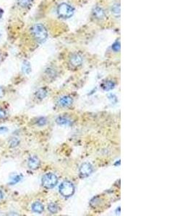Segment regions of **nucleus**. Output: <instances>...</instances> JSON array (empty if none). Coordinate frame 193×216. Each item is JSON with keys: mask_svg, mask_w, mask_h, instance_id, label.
Returning <instances> with one entry per match:
<instances>
[{"mask_svg": "<svg viewBox=\"0 0 193 216\" xmlns=\"http://www.w3.org/2000/svg\"><path fill=\"white\" fill-rule=\"evenodd\" d=\"M31 34L38 43H43L48 38V31L45 26L41 23L36 24L31 27Z\"/></svg>", "mask_w": 193, "mask_h": 216, "instance_id": "nucleus-1", "label": "nucleus"}, {"mask_svg": "<svg viewBox=\"0 0 193 216\" xmlns=\"http://www.w3.org/2000/svg\"><path fill=\"white\" fill-rule=\"evenodd\" d=\"M42 185L46 189H52L54 187L58 182V177L53 173H47L42 177Z\"/></svg>", "mask_w": 193, "mask_h": 216, "instance_id": "nucleus-2", "label": "nucleus"}, {"mask_svg": "<svg viewBox=\"0 0 193 216\" xmlns=\"http://www.w3.org/2000/svg\"><path fill=\"white\" fill-rule=\"evenodd\" d=\"M75 9L71 5L67 3H62L58 6L57 13L60 17L64 19L71 17L74 15Z\"/></svg>", "mask_w": 193, "mask_h": 216, "instance_id": "nucleus-3", "label": "nucleus"}, {"mask_svg": "<svg viewBox=\"0 0 193 216\" xmlns=\"http://www.w3.org/2000/svg\"><path fill=\"white\" fill-rule=\"evenodd\" d=\"M59 193L65 197H69L75 192V187L69 181H65L60 185L59 188Z\"/></svg>", "mask_w": 193, "mask_h": 216, "instance_id": "nucleus-4", "label": "nucleus"}, {"mask_svg": "<svg viewBox=\"0 0 193 216\" xmlns=\"http://www.w3.org/2000/svg\"><path fill=\"white\" fill-rule=\"evenodd\" d=\"M93 170V166L90 163H84L82 164L81 167H80V170H79L80 177L82 178L89 177L92 174Z\"/></svg>", "mask_w": 193, "mask_h": 216, "instance_id": "nucleus-5", "label": "nucleus"}, {"mask_svg": "<svg viewBox=\"0 0 193 216\" xmlns=\"http://www.w3.org/2000/svg\"><path fill=\"white\" fill-rule=\"evenodd\" d=\"M41 161L36 156H30L28 161V166L30 169H37L40 167Z\"/></svg>", "mask_w": 193, "mask_h": 216, "instance_id": "nucleus-6", "label": "nucleus"}, {"mask_svg": "<svg viewBox=\"0 0 193 216\" xmlns=\"http://www.w3.org/2000/svg\"><path fill=\"white\" fill-rule=\"evenodd\" d=\"M73 99L71 97L69 96H64L59 98L58 100L57 104L60 107H69L73 104Z\"/></svg>", "mask_w": 193, "mask_h": 216, "instance_id": "nucleus-7", "label": "nucleus"}, {"mask_svg": "<svg viewBox=\"0 0 193 216\" xmlns=\"http://www.w3.org/2000/svg\"><path fill=\"white\" fill-rule=\"evenodd\" d=\"M69 62L73 66L77 67V66H80L82 64L83 59H82L81 56L78 54H73L70 59H69Z\"/></svg>", "mask_w": 193, "mask_h": 216, "instance_id": "nucleus-8", "label": "nucleus"}, {"mask_svg": "<svg viewBox=\"0 0 193 216\" xmlns=\"http://www.w3.org/2000/svg\"><path fill=\"white\" fill-rule=\"evenodd\" d=\"M93 14L94 17L96 19H98V20H102V19L105 18V17H106L105 11L104 10V9L102 7H95L94 8Z\"/></svg>", "mask_w": 193, "mask_h": 216, "instance_id": "nucleus-9", "label": "nucleus"}, {"mask_svg": "<svg viewBox=\"0 0 193 216\" xmlns=\"http://www.w3.org/2000/svg\"><path fill=\"white\" fill-rule=\"evenodd\" d=\"M31 208L33 213H38V214H41L44 210V205H43V204L41 202H35V203L32 205Z\"/></svg>", "mask_w": 193, "mask_h": 216, "instance_id": "nucleus-10", "label": "nucleus"}, {"mask_svg": "<svg viewBox=\"0 0 193 216\" xmlns=\"http://www.w3.org/2000/svg\"><path fill=\"white\" fill-rule=\"evenodd\" d=\"M47 94H48V91L46 88H41L36 92L35 94V96L37 99H43L47 96Z\"/></svg>", "mask_w": 193, "mask_h": 216, "instance_id": "nucleus-11", "label": "nucleus"}, {"mask_svg": "<svg viewBox=\"0 0 193 216\" xmlns=\"http://www.w3.org/2000/svg\"><path fill=\"white\" fill-rule=\"evenodd\" d=\"M115 84L114 81H104L102 84H101V87L103 88V89L105 90V91H109V90H112V89L114 88Z\"/></svg>", "mask_w": 193, "mask_h": 216, "instance_id": "nucleus-12", "label": "nucleus"}, {"mask_svg": "<svg viewBox=\"0 0 193 216\" xmlns=\"http://www.w3.org/2000/svg\"><path fill=\"white\" fill-rule=\"evenodd\" d=\"M56 122L59 125H69L71 123V121L65 117H59L56 120Z\"/></svg>", "mask_w": 193, "mask_h": 216, "instance_id": "nucleus-13", "label": "nucleus"}, {"mask_svg": "<svg viewBox=\"0 0 193 216\" xmlns=\"http://www.w3.org/2000/svg\"><path fill=\"white\" fill-rule=\"evenodd\" d=\"M23 71L24 72L25 74H30V71H31V67H30V64L28 61H26L23 62Z\"/></svg>", "mask_w": 193, "mask_h": 216, "instance_id": "nucleus-14", "label": "nucleus"}, {"mask_svg": "<svg viewBox=\"0 0 193 216\" xmlns=\"http://www.w3.org/2000/svg\"><path fill=\"white\" fill-rule=\"evenodd\" d=\"M48 210L52 214H55L58 212V206L56 205V204L54 203H51L48 204Z\"/></svg>", "mask_w": 193, "mask_h": 216, "instance_id": "nucleus-15", "label": "nucleus"}, {"mask_svg": "<svg viewBox=\"0 0 193 216\" xmlns=\"http://www.w3.org/2000/svg\"><path fill=\"white\" fill-rule=\"evenodd\" d=\"M112 12L115 16H119L120 15V6L119 4H114L112 7Z\"/></svg>", "mask_w": 193, "mask_h": 216, "instance_id": "nucleus-16", "label": "nucleus"}, {"mask_svg": "<svg viewBox=\"0 0 193 216\" xmlns=\"http://www.w3.org/2000/svg\"><path fill=\"white\" fill-rule=\"evenodd\" d=\"M31 2L32 0H18V5L23 8L28 7L31 5Z\"/></svg>", "mask_w": 193, "mask_h": 216, "instance_id": "nucleus-17", "label": "nucleus"}, {"mask_svg": "<svg viewBox=\"0 0 193 216\" xmlns=\"http://www.w3.org/2000/svg\"><path fill=\"white\" fill-rule=\"evenodd\" d=\"M20 143V140L17 138H12V139L9 141V147L10 148H15L17 146H18Z\"/></svg>", "mask_w": 193, "mask_h": 216, "instance_id": "nucleus-18", "label": "nucleus"}, {"mask_svg": "<svg viewBox=\"0 0 193 216\" xmlns=\"http://www.w3.org/2000/svg\"><path fill=\"white\" fill-rule=\"evenodd\" d=\"M112 50L115 52H119L120 51V42L119 41H116L112 45Z\"/></svg>", "mask_w": 193, "mask_h": 216, "instance_id": "nucleus-19", "label": "nucleus"}, {"mask_svg": "<svg viewBox=\"0 0 193 216\" xmlns=\"http://www.w3.org/2000/svg\"><path fill=\"white\" fill-rule=\"evenodd\" d=\"M46 122H47V120L45 117H40V118L37 120L36 123L38 125L43 126V125H46Z\"/></svg>", "mask_w": 193, "mask_h": 216, "instance_id": "nucleus-20", "label": "nucleus"}, {"mask_svg": "<svg viewBox=\"0 0 193 216\" xmlns=\"http://www.w3.org/2000/svg\"><path fill=\"white\" fill-rule=\"evenodd\" d=\"M6 117V113L5 110L0 109V118H5Z\"/></svg>", "mask_w": 193, "mask_h": 216, "instance_id": "nucleus-21", "label": "nucleus"}, {"mask_svg": "<svg viewBox=\"0 0 193 216\" xmlns=\"http://www.w3.org/2000/svg\"><path fill=\"white\" fill-rule=\"evenodd\" d=\"M5 96V91L2 87H0V98H2Z\"/></svg>", "mask_w": 193, "mask_h": 216, "instance_id": "nucleus-22", "label": "nucleus"}, {"mask_svg": "<svg viewBox=\"0 0 193 216\" xmlns=\"http://www.w3.org/2000/svg\"><path fill=\"white\" fill-rule=\"evenodd\" d=\"M7 131V129L5 127H1V128H0V133H1L6 132Z\"/></svg>", "mask_w": 193, "mask_h": 216, "instance_id": "nucleus-23", "label": "nucleus"}, {"mask_svg": "<svg viewBox=\"0 0 193 216\" xmlns=\"http://www.w3.org/2000/svg\"><path fill=\"white\" fill-rule=\"evenodd\" d=\"M3 14H4V10L2 9H1V8H0V19L2 18V15H3Z\"/></svg>", "mask_w": 193, "mask_h": 216, "instance_id": "nucleus-24", "label": "nucleus"}, {"mask_svg": "<svg viewBox=\"0 0 193 216\" xmlns=\"http://www.w3.org/2000/svg\"><path fill=\"white\" fill-rule=\"evenodd\" d=\"M3 197H4L3 192H2V191L0 190V200H2V198H3Z\"/></svg>", "mask_w": 193, "mask_h": 216, "instance_id": "nucleus-25", "label": "nucleus"}, {"mask_svg": "<svg viewBox=\"0 0 193 216\" xmlns=\"http://www.w3.org/2000/svg\"><path fill=\"white\" fill-rule=\"evenodd\" d=\"M1 59H2V56H1V53H0V62H1Z\"/></svg>", "mask_w": 193, "mask_h": 216, "instance_id": "nucleus-26", "label": "nucleus"}, {"mask_svg": "<svg viewBox=\"0 0 193 216\" xmlns=\"http://www.w3.org/2000/svg\"><path fill=\"white\" fill-rule=\"evenodd\" d=\"M0 37H1V34H0Z\"/></svg>", "mask_w": 193, "mask_h": 216, "instance_id": "nucleus-27", "label": "nucleus"}]
</instances>
